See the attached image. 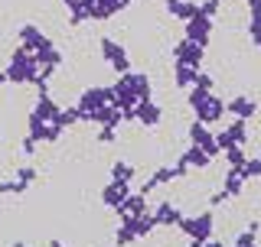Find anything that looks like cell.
<instances>
[{"label": "cell", "instance_id": "1", "mask_svg": "<svg viewBox=\"0 0 261 247\" xmlns=\"http://www.w3.org/2000/svg\"><path fill=\"white\" fill-rule=\"evenodd\" d=\"M7 81H13V85H33L36 81V59H33L30 52H23V49H16L10 55V65H7Z\"/></svg>", "mask_w": 261, "mask_h": 247}, {"label": "cell", "instance_id": "2", "mask_svg": "<svg viewBox=\"0 0 261 247\" xmlns=\"http://www.w3.org/2000/svg\"><path fill=\"white\" fill-rule=\"evenodd\" d=\"M101 49H105V55H108V62L111 65H118V69H127V59H124V52H121L114 43H101Z\"/></svg>", "mask_w": 261, "mask_h": 247}, {"label": "cell", "instance_id": "3", "mask_svg": "<svg viewBox=\"0 0 261 247\" xmlns=\"http://www.w3.org/2000/svg\"><path fill=\"white\" fill-rule=\"evenodd\" d=\"M56 114H59V108H56V104L43 95V98H39V104H36V117L43 120V117H56Z\"/></svg>", "mask_w": 261, "mask_h": 247}, {"label": "cell", "instance_id": "4", "mask_svg": "<svg viewBox=\"0 0 261 247\" xmlns=\"http://www.w3.org/2000/svg\"><path fill=\"white\" fill-rule=\"evenodd\" d=\"M196 101H199V117H206V120L219 117V104L216 101H206V98H196Z\"/></svg>", "mask_w": 261, "mask_h": 247}, {"label": "cell", "instance_id": "5", "mask_svg": "<svg viewBox=\"0 0 261 247\" xmlns=\"http://www.w3.org/2000/svg\"><path fill=\"white\" fill-rule=\"evenodd\" d=\"M179 62H199V49L196 46H179Z\"/></svg>", "mask_w": 261, "mask_h": 247}, {"label": "cell", "instance_id": "6", "mask_svg": "<svg viewBox=\"0 0 261 247\" xmlns=\"http://www.w3.org/2000/svg\"><path fill=\"white\" fill-rule=\"evenodd\" d=\"M190 36H193V39H199V43H202V39L209 36V26H206V23H202V20H196L193 26H190Z\"/></svg>", "mask_w": 261, "mask_h": 247}, {"label": "cell", "instance_id": "7", "mask_svg": "<svg viewBox=\"0 0 261 247\" xmlns=\"http://www.w3.org/2000/svg\"><path fill=\"white\" fill-rule=\"evenodd\" d=\"M141 117H144L147 123H153V120H157V117H160V111H153V104H144V111H141Z\"/></svg>", "mask_w": 261, "mask_h": 247}]
</instances>
